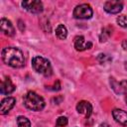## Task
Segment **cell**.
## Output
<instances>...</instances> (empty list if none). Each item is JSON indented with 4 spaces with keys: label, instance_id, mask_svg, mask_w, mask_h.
I'll use <instances>...</instances> for the list:
<instances>
[{
    "label": "cell",
    "instance_id": "6da1fadb",
    "mask_svg": "<svg viewBox=\"0 0 127 127\" xmlns=\"http://www.w3.org/2000/svg\"><path fill=\"white\" fill-rule=\"evenodd\" d=\"M1 58L5 64L14 68L22 67L25 64V59L22 51L15 47L4 48L1 53Z\"/></svg>",
    "mask_w": 127,
    "mask_h": 127
},
{
    "label": "cell",
    "instance_id": "7a4b0ae2",
    "mask_svg": "<svg viewBox=\"0 0 127 127\" xmlns=\"http://www.w3.org/2000/svg\"><path fill=\"white\" fill-rule=\"evenodd\" d=\"M24 105L32 111H41L46 103L44 98L35 91H28L24 96Z\"/></svg>",
    "mask_w": 127,
    "mask_h": 127
},
{
    "label": "cell",
    "instance_id": "3957f363",
    "mask_svg": "<svg viewBox=\"0 0 127 127\" xmlns=\"http://www.w3.org/2000/svg\"><path fill=\"white\" fill-rule=\"evenodd\" d=\"M32 65L38 73H41L45 76H50L53 72L51 63L43 57H40V56L34 57L32 60Z\"/></svg>",
    "mask_w": 127,
    "mask_h": 127
},
{
    "label": "cell",
    "instance_id": "277c9868",
    "mask_svg": "<svg viewBox=\"0 0 127 127\" xmlns=\"http://www.w3.org/2000/svg\"><path fill=\"white\" fill-rule=\"evenodd\" d=\"M73 17L76 19H90L92 17V9L91 6L89 4L83 3V4H79L77 6H75V8L73 9Z\"/></svg>",
    "mask_w": 127,
    "mask_h": 127
},
{
    "label": "cell",
    "instance_id": "5b68a950",
    "mask_svg": "<svg viewBox=\"0 0 127 127\" xmlns=\"http://www.w3.org/2000/svg\"><path fill=\"white\" fill-rule=\"evenodd\" d=\"M22 7L33 14H40L43 12V3L39 0H25L22 2Z\"/></svg>",
    "mask_w": 127,
    "mask_h": 127
},
{
    "label": "cell",
    "instance_id": "8992f818",
    "mask_svg": "<svg viewBox=\"0 0 127 127\" xmlns=\"http://www.w3.org/2000/svg\"><path fill=\"white\" fill-rule=\"evenodd\" d=\"M103 8L109 14H118L122 11L123 4L121 1H106L103 5Z\"/></svg>",
    "mask_w": 127,
    "mask_h": 127
},
{
    "label": "cell",
    "instance_id": "52a82bcc",
    "mask_svg": "<svg viewBox=\"0 0 127 127\" xmlns=\"http://www.w3.org/2000/svg\"><path fill=\"white\" fill-rule=\"evenodd\" d=\"M76 111L79 114L85 116V118H89L92 114V105L85 100H81L76 104Z\"/></svg>",
    "mask_w": 127,
    "mask_h": 127
},
{
    "label": "cell",
    "instance_id": "ba28073f",
    "mask_svg": "<svg viewBox=\"0 0 127 127\" xmlns=\"http://www.w3.org/2000/svg\"><path fill=\"white\" fill-rule=\"evenodd\" d=\"M110 85L117 94L127 95V80H121L120 82H118L114 78H110Z\"/></svg>",
    "mask_w": 127,
    "mask_h": 127
},
{
    "label": "cell",
    "instance_id": "9c48e42d",
    "mask_svg": "<svg viewBox=\"0 0 127 127\" xmlns=\"http://www.w3.org/2000/svg\"><path fill=\"white\" fill-rule=\"evenodd\" d=\"M16 103V99L12 96H8L5 97L1 100V107H0V113L2 115L7 114L15 105Z\"/></svg>",
    "mask_w": 127,
    "mask_h": 127
},
{
    "label": "cell",
    "instance_id": "30bf717a",
    "mask_svg": "<svg viewBox=\"0 0 127 127\" xmlns=\"http://www.w3.org/2000/svg\"><path fill=\"white\" fill-rule=\"evenodd\" d=\"M0 28L1 31L8 37H12L15 35V28L13 26V24L11 23V21H9L6 18H2L0 21Z\"/></svg>",
    "mask_w": 127,
    "mask_h": 127
},
{
    "label": "cell",
    "instance_id": "8fae6325",
    "mask_svg": "<svg viewBox=\"0 0 127 127\" xmlns=\"http://www.w3.org/2000/svg\"><path fill=\"white\" fill-rule=\"evenodd\" d=\"M92 47L91 42H85L83 36H76L74 38V48L78 52H82L85 50H88Z\"/></svg>",
    "mask_w": 127,
    "mask_h": 127
},
{
    "label": "cell",
    "instance_id": "7c38bea8",
    "mask_svg": "<svg viewBox=\"0 0 127 127\" xmlns=\"http://www.w3.org/2000/svg\"><path fill=\"white\" fill-rule=\"evenodd\" d=\"M112 116L117 123L123 126H127V111L116 108L112 111Z\"/></svg>",
    "mask_w": 127,
    "mask_h": 127
},
{
    "label": "cell",
    "instance_id": "4fadbf2b",
    "mask_svg": "<svg viewBox=\"0 0 127 127\" xmlns=\"http://www.w3.org/2000/svg\"><path fill=\"white\" fill-rule=\"evenodd\" d=\"M15 85L13 84V82L11 81V79L9 77H6L5 79H3L1 81V84H0V92L2 94H5V95H8V94H11L14 90H15Z\"/></svg>",
    "mask_w": 127,
    "mask_h": 127
},
{
    "label": "cell",
    "instance_id": "5bb4252c",
    "mask_svg": "<svg viewBox=\"0 0 127 127\" xmlns=\"http://www.w3.org/2000/svg\"><path fill=\"white\" fill-rule=\"evenodd\" d=\"M56 36L60 40H64L66 38V36H67V30H66V28H65L64 25L60 24L57 27V29H56Z\"/></svg>",
    "mask_w": 127,
    "mask_h": 127
},
{
    "label": "cell",
    "instance_id": "9a60e30c",
    "mask_svg": "<svg viewBox=\"0 0 127 127\" xmlns=\"http://www.w3.org/2000/svg\"><path fill=\"white\" fill-rule=\"evenodd\" d=\"M17 125H18V127H31V122L25 116H18L17 117Z\"/></svg>",
    "mask_w": 127,
    "mask_h": 127
},
{
    "label": "cell",
    "instance_id": "2e32d148",
    "mask_svg": "<svg viewBox=\"0 0 127 127\" xmlns=\"http://www.w3.org/2000/svg\"><path fill=\"white\" fill-rule=\"evenodd\" d=\"M111 35V29L109 27H106V28H103L102 29V32L99 36V41L102 43V42H105L107 41V39L109 38V36Z\"/></svg>",
    "mask_w": 127,
    "mask_h": 127
},
{
    "label": "cell",
    "instance_id": "e0dca14e",
    "mask_svg": "<svg viewBox=\"0 0 127 127\" xmlns=\"http://www.w3.org/2000/svg\"><path fill=\"white\" fill-rule=\"evenodd\" d=\"M117 24L122 28H127V17L125 15H120L116 19Z\"/></svg>",
    "mask_w": 127,
    "mask_h": 127
},
{
    "label": "cell",
    "instance_id": "ac0fdd59",
    "mask_svg": "<svg viewBox=\"0 0 127 127\" xmlns=\"http://www.w3.org/2000/svg\"><path fill=\"white\" fill-rule=\"evenodd\" d=\"M97 61L100 63V64H105L107 62H110L111 61V58L108 56V55H105V54H99L97 56Z\"/></svg>",
    "mask_w": 127,
    "mask_h": 127
},
{
    "label": "cell",
    "instance_id": "d6986e66",
    "mask_svg": "<svg viewBox=\"0 0 127 127\" xmlns=\"http://www.w3.org/2000/svg\"><path fill=\"white\" fill-rule=\"evenodd\" d=\"M67 123H68V121L65 116H60L57 119V126H59V127H64L67 125Z\"/></svg>",
    "mask_w": 127,
    "mask_h": 127
},
{
    "label": "cell",
    "instance_id": "ffe728a7",
    "mask_svg": "<svg viewBox=\"0 0 127 127\" xmlns=\"http://www.w3.org/2000/svg\"><path fill=\"white\" fill-rule=\"evenodd\" d=\"M18 27H19V29L21 31H24L25 30V25H24V22L22 20H19L18 21Z\"/></svg>",
    "mask_w": 127,
    "mask_h": 127
},
{
    "label": "cell",
    "instance_id": "44dd1931",
    "mask_svg": "<svg viewBox=\"0 0 127 127\" xmlns=\"http://www.w3.org/2000/svg\"><path fill=\"white\" fill-rule=\"evenodd\" d=\"M60 89H61V84H60V81L57 80V82L54 84V88H53V90H60Z\"/></svg>",
    "mask_w": 127,
    "mask_h": 127
},
{
    "label": "cell",
    "instance_id": "7402d4cb",
    "mask_svg": "<svg viewBox=\"0 0 127 127\" xmlns=\"http://www.w3.org/2000/svg\"><path fill=\"white\" fill-rule=\"evenodd\" d=\"M122 48H123L125 51H127V40H124V41L122 42Z\"/></svg>",
    "mask_w": 127,
    "mask_h": 127
},
{
    "label": "cell",
    "instance_id": "603a6c76",
    "mask_svg": "<svg viewBox=\"0 0 127 127\" xmlns=\"http://www.w3.org/2000/svg\"><path fill=\"white\" fill-rule=\"evenodd\" d=\"M99 127H110L107 123H102V124H100V126Z\"/></svg>",
    "mask_w": 127,
    "mask_h": 127
},
{
    "label": "cell",
    "instance_id": "cb8c5ba5",
    "mask_svg": "<svg viewBox=\"0 0 127 127\" xmlns=\"http://www.w3.org/2000/svg\"><path fill=\"white\" fill-rule=\"evenodd\" d=\"M126 103H127V99H126Z\"/></svg>",
    "mask_w": 127,
    "mask_h": 127
}]
</instances>
